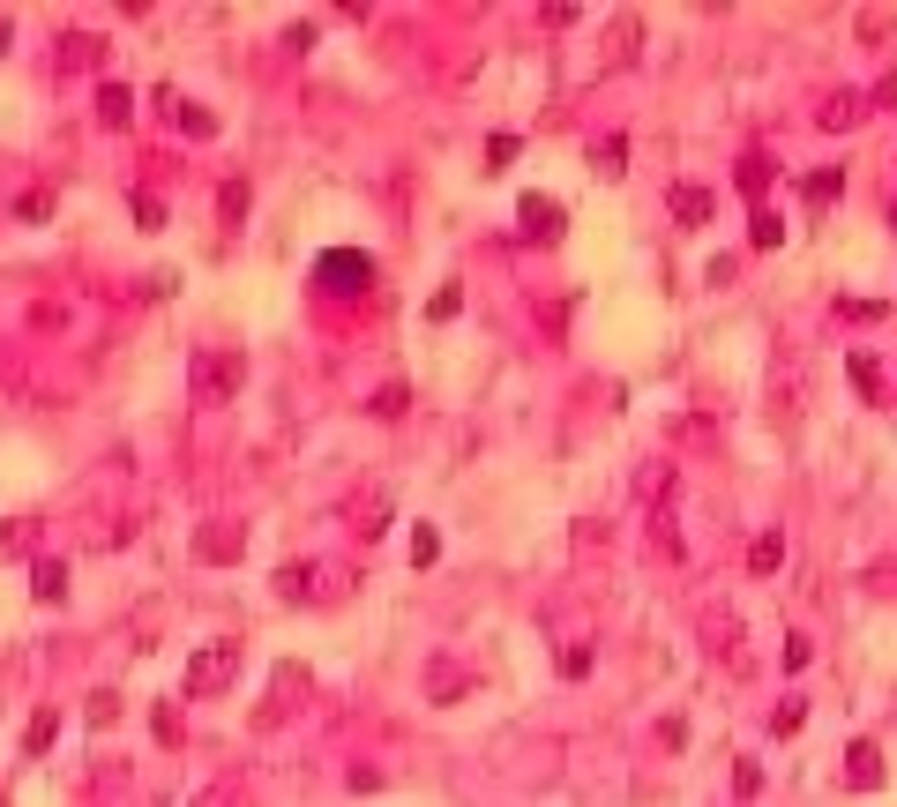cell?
Returning a JSON list of instances; mask_svg holds the SVG:
<instances>
[{
    "label": "cell",
    "mask_w": 897,
    "mask_h": 807,
    "mask_svg": "<svg viewBox=\"0 0 897 807\" xmlns=\"http://www.w3.org/2000/svg\"><path fill=\"white\" fill-rule=\"evenodd\" d=\"M225 680H240V643H202V651L187 658L180 688H187V695H217Z\"/></svg>",
    "instance_id": "obj_1"
},
{
    "label": "cell",
    "mask_w": 897,
    "mask_h": 807,
    "mask_svg": "<svg viewBox=\"0 0 897 807\" xmlns=\"http://www.w3.org/2000/svg\"><path fill=\"white\" fill-rule=\"evenodd\" d=\"M314 284H322V292H337V299L367 292V284H374V255H359V247H329V255L314 262Z\"/></svg>",
    "instance_id": "obj_2"
},
{
    "label": "cell",
    "mask_w": 897,
    "mask_h": 807,
    "mask_svg": "<svg viewBox=\"0 0 897 807\" xmlns=\"http://www.w3.org/2000/svg\"><path fill=\"white\" fill-rule=\"evenodd\" d=\"M187 374H195V397L202 404H225L232 397V389H240V352H195V367H187Z\"/></svg>",
    "instance_id": "obj_3"
},
{
    "label": "cell",
    "mask_w": 897,
    "mask_h": 807,
    "mask_svg": "<svg viewBox=\"0 0 897 807\" xmlns=\"http://www.w3.org/2000/svg\"><path fill=\"white\" fill-rule=\"evenodd\" d=\"M524 240H539V247H554L561 240V202H546V195H524Z\"/></svg>",
    "instance_id": "obj_4"
},
{
    "label": "cell",
    "mask_w": 897,
    "mask_h": 807,
    "mask_svg": "<svg viewBox=\"0 0 897 807\" xmlns=\"http://www.w3.org/2000/svg\"><path fill=\"white\" fill-rule=\"evenodd\" d=\"M845 778H853L860 793L883 785V755H875V740H853V748H845Z\"/></svg>",
    "instance_id": "obj_5"
},
{
    "label": "cell",
    "mask_w": 897,
    "mask_h": 807,
    "mask_svg": "<svg viewBox=\"0 0 897 807\" xmlns=\"http://www.w3.org/2000/svg\"><path fill=\"white\" fill-rule=\"evenodd\" d=\"M165 113H172V128H187V135H217V120L202 113V105H187L180 90H165Z\"/></svg>",
    "instance_id": "obj_6"
},
{
    "label": "cell",
    "mask_w": 897,
    "mask_h": 807,
    "mask_svg": "<svg viewBox=\"0 0 897 807\" xmlns=\"http://www.w3.org/2000/svg\"><path fill=\"white\" fill-rule=\"evenodd\" d=\"M733 180H741V195H748V202H763V195H770V157H763V150H748Z\"/></svg>",
    "instance_id": "obj_7"
},
{
    "label": "cell",
    "mask_w": 897,
    "mask_h": 807,
    "mask_svg": "<svg viewBox=\"0 0 897 807\" xmlns=\"http://www.w3.org/2000/svg\"><path fill=\"white\" fill-rule=\"evenodd\" d=\"M98 60H105V38H98V30H75L68 53H60V68H98Z\"/></svg>",
    "instance_id": "obj_8"
},
{
    "label": "cell",
    "mask_w": 897,
    "mask_h": 807,
    "mask_svg": "<svg viewBox=\"0 0 897 807\" xmlns=\"http://www.w3.org/2000/svg\"><path fill=\"white\" fill-rule=\"evenodd\" d=\"M240 546H247V538H240V531H225V524L195 538V553H202V561H240Z\"/></svg>",
    "instance_id": "obj_9"
},
{
    "label": "cell",
    "mask_w": 897,
    "mask_h": 807,
    "mask_svg": "<svg viewBox=\"0 0 897 807\" xmlns=\"http://www.w3.org/2000/svg\"><path fill=\"white\" fill-rule=\"evenodd\" d=\"M711 210H718V202L703 195V187H673V217H681V225H703Z\"/></svg>",
    "instance_id": "obj_10"
},
{
    "label": "cell",
    "mask_w": 897,
    "mask_h": 807,
    "mask_svg": "<svg viewBox=\"0 0 897 807\" xmlns=\"http://www.w3.org/2000/svg\"><path fill=\"white\" fill-rule=\"evenodd\" d=\"M30 591H38L45 606H53V598L68 591V568H60V561H38V568H30Z\"/></svg>",
    "instance_id": "obj_11"
},
{
    "label": "cell",
    "mask_w": 897,
    "mask_h": 807,
    "mask_svg": "<svg viewBox=\"0 0 897 807\" xmlns=\"http://www.w3.org/2000/svg\"><path fill=\"white\" fill-rule=\"evenodd\" d=\"M778 561H785V538H778V531H763V538L748 546V568H755V576H770Z\"/></svg>",
    "instance_id": "obj_12"
},
{
    "label": "cell",
    "mask_w": 897,
    "mask_h": 807,
    "mask_svg": "<svg viewBox=\"0 0 897 807\" xmlns=\"http://www.w3.org/2000/svg\"><path fill=\"white\" fill-rule=\"evenodd\" d=\"M53 733H60V710H38V718H30V733H23V748L45 755V748H53Z\"/></svg>",
    "instance_id": "obj_13"
},
{
    "label": "cell",
    "mask_w": 897,
    "mask_h": 807,
    "mask_svg": "<svg viewBox=\"0 0 897 807\" xmlns=\"http://www.w3.org/2000/svg\"><path fill=\"white\" fill-rule=\"evenodd\" d=\"M853 120H860V98H853V90H838V98L823 105V128H853Z\"/></svg>",
    "instance_id": "obj_14"
},
{
    "label": "cell",
    "mask_w": 897,
    "mask_h": 807,
    "mask_svg": "<svg viewBox=\"0 0 897 807\" xmlns=\"http://www.w3.org/2000/svg\"><path fill=\"white\" fill-rule=\"evenodd\" d=\"M748 240H755V247H778V240H785L778 210H755V217H748Z\"/></svg>",
    "instance_id": "obj_15"
},
{
    "label": "cell",
    "mask_w": 897,
    "mask_h": 807,
    "mask_svg": "<svg viewBox=\"0 0 897 807\" xmlns=\"http://www.w3.org/2000/svg\"><path fill=\"white\" fill-rule=\"evenodd\" d=\"M277 591H285V598H314V568H307V561H292L285 576H277Z\"/></svg>",
    "instance_id": "obj_16"
},
{
    "label": "cell",
    "mask_w": 897,
    "mask_h": 807,
    "mask_svg": "<svg viewBox=\"0 0 897 807\" xmlns=\"http://www.w3.org/2000/svg\"><path fill=\"white\" fill-rule=\"evenodd\" d=\"M98 113H105V120H113V128H120V120H128V113H135V98H128V90H120V83H105V98H98Z\"/></svg>",
    "instance_id": "obj_17"
},
{
    "label": "cell",
    "mask_w": 897,
    "mask_h": 807,
    "mask_svg": "<svg viewBox=\"0 0 897 807\" xmlns=\"http://www.w3.org/2000/svg\"><path fill=\"white\" fill-rule=\"evenodd\" d=\"M838 172H808V180H800V195H808V202H830V195H838Z\"/></svg>",
    "instance_id": "obj_18"
},
{
    "label": "cell",
    "mask_w": 897,
    "mask_h": 807,
    "mask_svg": "<svg viewBox=\"0 0 897 807\" xmlns=\"http://www.w3.org/2000/svg\"><path fill=\"white\" fill-rule=\"evenodd\" d=\"M621 157H628V142H621V135H606V142L591 150V165H598V172H621Z\"/></svg>",
    "instance_id": "obj_19"
},
{
    "label": "cell",
    "mask_w": 897,
    "mask_h": 807,
    "mask_svg": "<svg viewBox=\"0 0 897 807\" xmlns=\"http://www.w3.org/2000/svg\"><path fill=\"white\" fill-rule=\"evenodd\" d=\"M434 553H442V538H434L427 524H419V531H412V561H419V568H427V561H434Z\"/></svg>",
    "instance_id": "obj_20"
},
{
    "label": "cell",
    "mask_w": 897,
    "mask_h": 807,
    "mask_svg": "<svg viewBox=\"0 0 897 807\" xmlns=\"http://www.w3.org/2000/svg\"><path fill=\"white\" fill-rule=\"evenodd\" d=\"M397 411H404V382H389L382 397H374V419H397Z\"/></svg>",
    "instance_id": "obj_21"
},
{
    "label": "cell",
    "mask_w": 897,
    "mask_h": 807,
    "mask_svg": "<svg viewBox=\"0 0 897 807\" xmlns=\"http://www.w3.org/2000/svg\"><path fill=\"white\" fill-rule=\"evenodd\" d=\"M561 673H569V680L591 673V651H584V643H569V651H561Z\"/></svg>",
    "instance_id": "obj_22"
},
{
    "label": "cell",
    "mask_w": 897,
    "mask_h": 807,
    "mask_svg": "<svg viewBox=\"0 0 897 807\" xmlns=\"http://www.w3.org/2000/svg\"><path fill=\"white\" fill-rule=\"evenodd\" d=\"M628 53H636V23L621 15V23H613V60H628Z\"/></svg>",
    "instance_id": "obj_23"
},
{
    "label": "cell",
    "mask_w": 897,
    "mask_h": 807,
    "mask_svg": "<svg viewBox=\"0 0 897 807\" xmlns=\"http://www.w3.org/2000/svg\"><path fill=\"white\" fill-rule=\"evenodd\" d=\"M456 307H464V292H456V284H449V292H434V307H427V314H434V322H449Z\"/></svg>",
    "instance_id": "obj_24"
},
{
    "label": "cell",
    "mask_w": 897,
    "mask_h": 807,
    "mask_svg": "<svg viewBox=\"0 0 897 807\" xmlns=\"http://www.w3.org/2000/svg\"><path fill=\"white\" fill-rule=\"evenodd\" d=\"M30 546V524H8V531H0V553H23Z\"/></svg>",
    "instance_id": "obj_25"
},
{
    "label": "cell",
    "mask_w": 897,
    "mask_h": 807,
    "mask_svg": "<svg viewBox=\"0 0 897 807\" xmlns=\"http://www.w3.org/2000/svg\"><path fill=\"white\" fill-rule=\"evenodd\" d=\"M0 53H8V23H0Z\"/></svg>",
    "instance_id": "obj_26"
},
{
    "label": "cell",
    "mask_w": 897,
    "mask_h": 807,
    "mask_svg": "<svg viewBox=\"0 0 897 807\" xmlns=\"http://www.w3.org/2000/svg\"><path fill=\"white\" fill-rule=\"evenodd\" d=\"M890 232H897V202H890Z\"/></svg>",
    "instance_id": "obj_27"
}]
</instances>
